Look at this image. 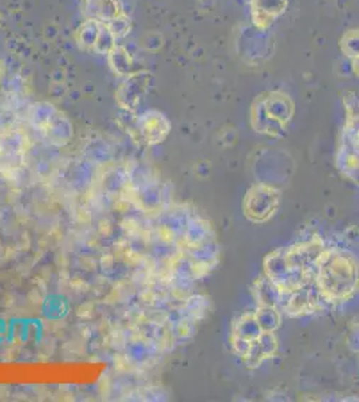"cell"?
I'll use <instances>...</instances> for the list:
<instances>
[{
	"instance_id": "1",
	"label": "cell",
	"mask_w": 359,
	"mask_h": 402,
	"mask_svg": "<svg viewBox=\"0 0 359 402\" xmlns=\"http://www.w3.org/2000/svg\"><path fill=\"white\" fill-rule=\"evenodd\" d=\"M150 74L145 70L133 72L130 75L125 77L122 84L115 91L117 104L127 111H136L139 101L148 90Z\"/></svg>"
},
{
	"instance_id": "8",
	"label": "cell",
	"mask_w": 359,
	"mask_h": 402,
	"mask_svg": "<svg viewBox=\"0 0 359 402\" xmlns=\"http://www.w3.org/2000/svg\"><path fill=\"white\" fill-rule=\"evenodd\" d=\"M3 74H4V65H3V62L0 61V79H1Z\"/></svg>"
},
{
	"instance_id": "3",
	"label": "cell",
	"mask_w": 359,
	"mask_h": 402,
	"mask_svg": "<svg viewBox=\"0 0 359 402\" xmlns=\"http://www.w3.org/2000/svg\"><path fill=\"white\" fill-rule=\"evenodd\" d=\"M106 61L110 67L113 73L117 77L125 78L127 75L136 72L135 70V62L130 55V52L127 51L126 48L121 45H115L106 55Z\"/></svg>"
},
{
	"instance_id": "7",
	"label": "cell",
	"mask_w": 359,
	"mask_h": 402,
	"mask_svg": "<svg viewBox=\"0 0 359 402\" xmlns=\"http://www.w3.org/2000/svg\"><path fill=\"white\" fill-rule=\"evenodd\" d=\"M117 45V39L114 38L112 34V31L109 30V27L106 26V23L102 22V26H101V33H99L98 42H97V46H96V52H98L99 55H103L106 57L108 52Z\"/></svg>"
},
{
	"instance_id": "5",
	"label": "cell",
	"mask_w": 359,
	"mask_h": 402,
	"mask_svg": "<svg viewBox=\"0 0 359 402\" xmlns=\"http://www.w3.org/2000/svg\"><path fill=\"white\" fill-rule=\"evenodd\" d=\"M43 133L46 134L50 138V141L55 144H64L69 141L72 135V125L69 120L64 117L61 111H55L52 118L50 120L47 126L45 128Z\"/></svg>"
},
{
	"instance_id": "4",
	"label": "cell",
	"mask_w": 359,
	"mask_h": 402,
	"mask_svg": "<svg viewBox=\"0 0 359 402\" xmlns=\"http://www.w3.org/2000/svg\"><path fill=\"white\" fill-rule=\"evenodd\" d=\"M102 22L87 18L84 23L75 30V43L79 46V49L85 51H94L97 42H98L99 33H101Z\"/></svg>"
},
{
	"instance_id": "2",
	"label": "cell",
	"mask_w": 359,
	"mask_h": 402,
	"mask_svg": "<svg viewBox=\"0 0 359 402\" xmlns=\"http://www.w3.org/2000/svg\"><path fill=\"white\" fill-rule=\"evenodd\" d=\"M122 13L120 0H85V15L90 19L108 23Z\"/></svg>"
},
{
	"instance_id": "6",
	"label": "cell",
	"mask_w": 359,
	"mask_h": 402,
	"mask_svg": "<svg viewBox=\"0 0 359 402\" xmlns=\"http://www.w3.org/2000/svg\"><path fill=\"white\" fill-rule=\"evenodd\" d=\"M106 26L109 27V30L112 31L113 35L117 40L127 37L130 34L132 28H133L132 19L125 13L118 15L117 18H114L110 22H108Z\"/></svg>"
}]
</instances>
